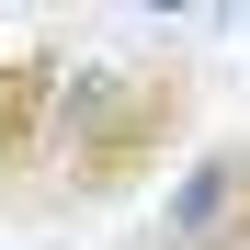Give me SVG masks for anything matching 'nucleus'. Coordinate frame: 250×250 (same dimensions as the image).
Returning <instances> with one entry per match:
<instances>
[{"instance_id":"nucleus-1","label":"nucleus","mask_w":250,"mask_h":250,"mask_svg":"<svg viewBox=\"0 0 250 250\" xmlns=\"http://www.w3.org/2000/svg\"><path fill=\"white\" fill-rule=\"evenodd\" d=\"M193 114H205V80L182 46H125V57H80L68 68V103H57V159H46V205L34 228H68V216H114L159 182V159H193Z\"/></svg>"},{"instance_id":"nucleus-2","label":"nucleus","mask_w":250,"mask_h":250,"mask_svg":"<svg viewBox=\"0 0 250 250\" xmlns=\"http://www.w3.org/2000/svg\"><path fill=\"white\" fill-rule=\"evenodd\" d=\"M125 250H250V125L239 137H193V159L159 182L148 228Z\"/></svg>"},{"instance_id":"nucleus-3","label":"nucleus","mask_w":250,"mask_h":250,"mask_svg":"<svg viewBox=\"0 0 250 250\" xmlns=\"http://www.w3.org/2000/svg\"><path fill=\"white\" fill-rule=\"evenodd\" d=\"M68 34L0 46V216L46 205V159H57V103H68Z\"/></svg>"}]
</instances>
